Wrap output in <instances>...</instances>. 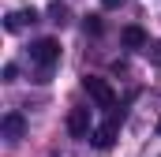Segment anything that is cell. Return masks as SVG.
Returning <instances> with one entry per match:
<instances>
[{"instance_id":"cell-2","label":"cell","mask_w":161,"mask_h":157,"mask_svg":"<svg viewBox=\"0 0 161 157\" xmlns=\"http://www.w3.org/2000/svg\"><path fill=\"white\" fill-rule=\"evenodd\" d=\"M30 60L38 64L41 71H49L53 64H60V41L56 38H38L30 45Z\"/></svg>"},{"instance_id":"cell-4","label":"cell","mask_w":161,"mask_h":157,"mask_svg":"<svg viewBox=\"0 0 161 157\" xmlns=\"http://www.w3.org/2000/svg\"><path fill=\"white\" fill-rule=\"evenodd\" d=\"M68 131H71L75 138H90V135H94V116H90L86 105H75V109L68 112Z\"/></svg>"},{"instance_id":"cell-10","label":"cell","mask_w":161,"mask_h":157,"mask_svg":"<svg viewBox=\"0 0 161 157\" xmlns=\"http://www.w3.org/2000/svg\"><path fill=\"white\" fill-rule=\"evenodd\" d=\"M150 60H154V64H161V41H154V45H150Z\"/></svg>"},{"instance_id":"cell-6","label":"cell","mask_w":161,"mask_h":157,"mask_svg":"<svg viewBox=\"0 0 161 157\" xmlns=\"http://www.w3.org/2000/svg\"><path fill=\"white\" fill-rule=\"evenodd\" d=\"M26 23H38V11H34V8H26V11H11V15L4 19V30H8V34H19Z\"/></svg>"},{"instance_id":"cell-3","label":"cell","mask_w":161,"mask_h":157,"mask_svg":"<svg viewBox=\"0 0 161 157\" xmlns=\"http://www.w3.org/2000/svg\"><path fill=\"white\" fill-rule=\"evenodd\" d=\"M120 120H124V112H109V120L101 123V127H94V135H90V142L97 146V150H109L113 142H116V135H120Z\"/></svg>"},{"instance_id":"cell-1","label":"cell","mask_w":161,"mask_h":157,"mask_svg":"<svg viewBox=\"0 0 161 157\" xmlns=\"http://www.w3.org/2000/svg\"><path fill=\"white\" fill-rule=\"evenodd\" d=\"M82 90L90 94V101H94L97 109H109V112L116 109V90H113V86H109L105 78H97V75H86V78H82Z\"/></svg>"},{"instance_id":"cell-11","label":"cell","mask_w":161,"mask_h":157,"mask_svg":"<svg viewBox=\"0 0 161 157\" xmlns=\"http://www.w3.org/2000/svg\"><path fill=\"white\" fill-rule=\"evenodd\" d=\"M101 4H105V8H120L124 0H101Z\"/></svg>"},{"instance_id":"cell-8","label":"cell","mask_w":161,"mask_h":157,"mask_svg":"<svg viewBox=\"0 0 161 157\" xmlns=\"http://www.w3.org/2000/svg\"><path fill=\"white\" fill-rule=\"evenodd\" d=\"M49 19H53V23H56V26H64V23H68V19H71V15H68V8H64V4H60V0H56V4H49Z\"/></svg>"},{"instance_id":"cell-12","label":"cell","mask_w":161,"mask_h":157,"mask_svg":"<svg viewBox=\"0 0 161 157\" xmlns=\"http://www.w3.org/2000/svg\"><path fill=\"white\" fill-rule=\"evenodd\" d=\"M158 131H161V116H158Z\"/></svg>"},{"instance_id":"cell-7","label":"cell","mask_w":161,"mask_h":157,"mask_svg":"<svg viewBox=\"0 0 161 157\" xmlns=\"http://www.w3.org/2000/svg\"><path fill=\"white\" fill-rule=\"evenodd\" d=\"M120 41L127 45V49H146V30H142V26H124Z\"/></svg>"},{"instance_id":"cell-5","label":"cell","mask_w":161,"mask_h":157,"mask_svg":"<svg viewBox=\"0 0 161 157\" xmlns=\"http://www.w3.org/2000/svg\"><path fill=\"white\" fill-rule=\"evenodd\" d=\"M26 135V120H23V112H8L4 116V138L8 142H19Z\"/></svg>"},{"instance_id":"cell-9","label":"cell","mask_w":161,"mask_h":157,"mask_svg":"<svg viewBox=\"0 0 161 157\" xmlns=\"http://www.w3.org/2000/svg\"><path fill=\"white\" fill-rule=\"evenodd\" d=\"M86 34H101V19L97 15H86Z\"/></svg>"}]
</instances>
